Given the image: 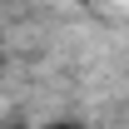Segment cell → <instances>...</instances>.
Masks as SVG:
<instances>
[{"label":"cell","instance_id":"cell-1","mask_svg":"<svg viewBox=\"0 0 129 129\" xmlns=\"http://www.w3.org/2000/svg\"><path fill=\"white\" fill-rule=\"evenodd\" d=\"M50 129H84V124H75V119H70V124H64V119H60V124H50Z\"/></svg>","mask_w":129,"mask_h":129},{"label":"cell","instance_id":"cell-2","mask_svg":"<svg viewBox=\"0 0 129 129\" xmlns=\"http://www.w3.org/2000/svg\"><path fill=\"white\" fill-rule=\"evenodd\" d=\"M15 129H25V124H15Z\"/></svg>","mask_w":129,"mask_h":129}]
</instances>
